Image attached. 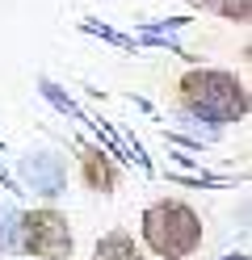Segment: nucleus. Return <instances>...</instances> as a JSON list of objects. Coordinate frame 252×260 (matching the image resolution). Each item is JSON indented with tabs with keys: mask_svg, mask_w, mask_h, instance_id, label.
Here are the masks:
<instances>
[{
	"mask_svg": "<svg viewBox=\"0 0 252 260\" xmlns=\"http://www.w3.org/2000/svg\"><path fill=\"white\" fill-rule=\"evenodd\" d=\"M21 243H25V252L42 256V260H67V256H72V231H67V222L59 214H50V210L25 214Z\"/></svg>",
	"mask_w": 252,
	"mask_h": 260,
	"instance_id": "3",
	"label": "nucleus"
},
{
	"mask_svg": "<svg viewBox=\"0 0 252 260\" xmlns=\"http://www.w3.org/2000/svg\"><path fill=\"white\" fill-rule=\"evenodd\" d=\"M84 164H89V176H93V185H109L114 181V172L105 164H97V155H84Z\"/></svg>",
	"mask_w": 252,
	"mask_h": 260,
	"instance_id": "5",
	"label": "nucleus"
},
{
	"mask_svg": "<svg viewBox=\"0 0 252 260\" xmlns=\"http://www.w3.org/2000/svg\"><path fill=\"white\" fill-rule=\"evenodd\" d=\"M185 105L210 122H235L244 113V92L223 72H193L185 76Z\"/></svg>",
	"mask_w": 252,
	"mask_h": 260,
	"instance_id": "2",
	"label": "nucleus"
},
{
	"mask_svg": "<svg viewBox=\"0 0 252 260\" xmlns=\"http://www.w3.org/2000/svg\"><path fill=\"white\" fill-rule=\"evenodd\" d=\"M143 235H147V243L164 260H181V256H189L198 248L202 222H198V214H193L189 206L160 202V206H151L147 214H143Z\"/></svg>",
	"mask_w": 252,
	"mask_h": 260,
	"instance_id": "1",
	"label": "nucleus"
},
{
	"mask_svg": "<svg viewBox=\"0 0 252 260\" xmlns=\"http://www.w3.org/2000/svg\"><path fill=\"white\" fill-rule=\"evenodd\" d=\"M97 260H143V256L126 235H105L97 243Z\"/></svg>",
	"mask_w": 252,
	"mask_h": 260,
	"instance_id": "4",
	"label": "nucleus"
}]
</instances>
